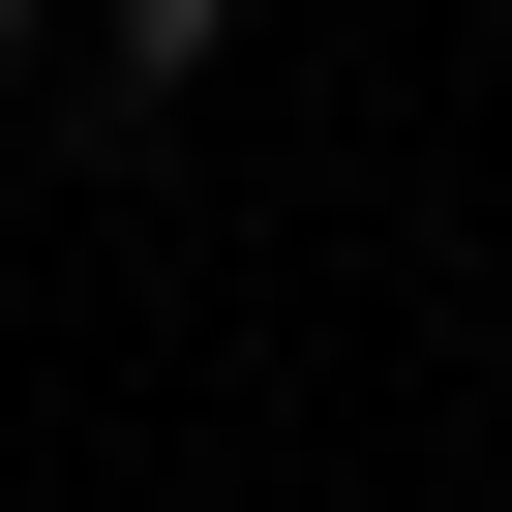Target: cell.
<instances>
[{
  "mask_svg": "<svg viewBox=\"0 0 512 512\" xmlns=\"http://www.w3.org/2000/svg\"><path fill=\"white\" fill-rule=\"evenodd\" d=\"M0 121H31V0H0Z\"/></svg>",
  "mask_w": 512,
  "mask_h": 512,
  "instance_id": "2",
  "label": "cell"
},
{
  "mask_svg": "<svg viewBox=\"0 0 512 512\" xmlns=\"http://www.w3.org/2000/svg\"><path fill=\"white\" fill-rule=\"evenodd\" d=\"M211 61H241V0H121V121H181Z\"/></svg>",
  "mask_w": 512,
  "mask_h": 512,
  "instance_id": "1",
  "label": "cell"
}]
</instances>
